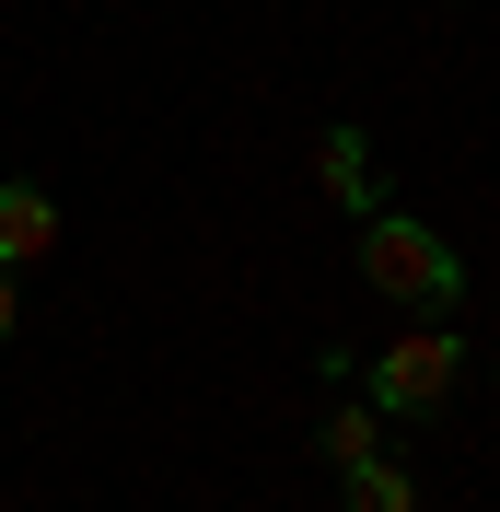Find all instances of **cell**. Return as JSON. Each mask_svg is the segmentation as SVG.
<instances>
[{
  "instance_id": "3957f363",
  "label": "cell",
  "mask_w": 500,
  "mask_h": 512,
  "mask_svg": "<svg viewBox=\"0 0 500 512\" xmlns=\"http://www.w3.org/2000/svg\"><path fill=\"white\" fill-rule=\"evenodd\" d=\"M314 187L338 198L349 222H361V210H384V163H373V140H361V128H314Z\"/></svg>"
},
{
  "instance_id": "7a4b0ae2",
  "label": "cell",
  "mask_w": 500,
  "mask_h": 512,
  "mask_svg": "<svg viewBox=\"0 0 500 512\" xmlns=\"http://www.w3.org/2000/svg\"><path fill=\"white\" fill-rule=\"evenodd\" d=\"M454 384H466V338H454L442 315H419L396 350L373 361V408H384V419H442V408H454Z\"/></svg>"
},
{
  "instance_id": "52a82bcc",
  "label": "cell",
  "mask_w": 500,
  "mask_h": 512,
  "mask_svg": "<svg viewBox=\"0 0 500 512\" xmlns=\"http://www.w3.org/2000/svg\"><path fill=\"white\" fill-rule=\"evenodd\" d=\"M12 326H24V291H12V268H0V338H12Z\"/></svg>"
},
{
  "instance_id": "6da1fadb",
  "label": "cell",
  "mask_w": 500,
  "mask_h": 512,
  "mask_svg": "<svg viewBox=\"0 0 500 512\" xmlns=\"http://www.w3.org/2000/svg\"><path fill=\"white\" fill-rule=\"evenodd\" d=\"M361 280L384 303H407V315H454L466 303V256L442 245L419 210H361Z\"/></svg>"
},
{
  "instance_id": "8992f818",
  "label": "cell",
  "mask_w": 500,
  "mask_h": 512,
  "mask_svg": "<svg viewBox=\"0 0 500 512\" xmlns=\"http://www.w3.org/2000/svg\"><path fill=\"white\" fill-rule=\"evenodd\" d=\"M349 501L338 512H419V478H407V466H396V454H373V466H349Z\"/></svg>"
},
{
  "instance_id": "ba28073f",
  "label": "cell",
  "mask_w": 500,
  "mask_h": 512,
  "mask_svg": "<svg viewBox=\"0 0 500 512\" xmlns=\"http://www.w3.org/2000/svg\"><path fill=\"white\" fill-rule=\"evenodd\" d=\"M454 12H466V0H454Z\"/></svg>"
},
{
  "instance_id": "5b68a950",
  "label": "cell",
  "mask_w": 500,
  "mask_h": 512,
  "mask_svg": "<svg viewBox=\"0 0 500 512\" xmlns=\"http://www.w3.org/2000/svg\"><path fill=\"white\" fill-rule=\"evenodd\" d=\"M314 443H326V466H338V478H349V466H373V454H384V408H373V396H338Z\"/></svg>"
},
{
  "instance_id": "277c9868",
  "label": "cell",
  "mask_w": 500,
  "mask_h": 512,
  "mask_svg": "<svg viewBox=\"0 0 500 512\" xmlns=\"http://www.w3.org/2000/svg\"><path fill=\"white\" fill-rule=\"evenodd\" d=\"M59 198L35 187V175H0V268H35V256H59Z\"/></svg>"
}]
</instances>
